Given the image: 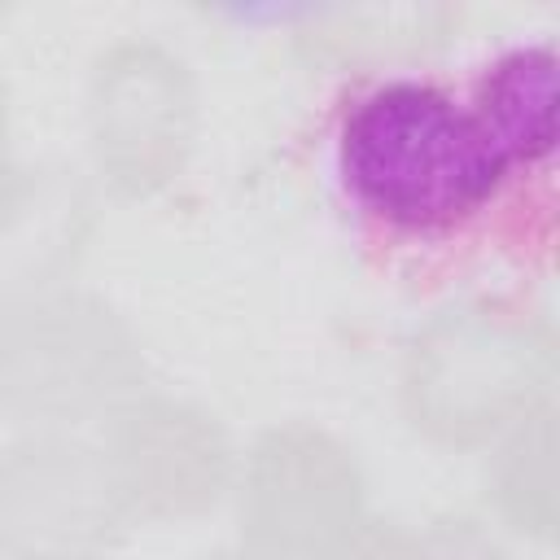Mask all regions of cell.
<instances>
[{"label":"cell","mask_w":560,"mask_h":560,"mask_svg":"<svg viewBox=\"0 0 560 560\" xmlns=\"http://www.w3.org/2000/svg\"><path fill=\"white\" fill-rule=\"evenodd\" d=\"M341 175L354 201L394 228H446L508 179L472 109L424 79L363 92L341 122Z\"/></svg>","instance_id":"cell-1"},{"label":"cell","mask_w":560,"mask_h":560,"mask_svg":"<svg viewBox=\"0 0 560 560\" xmlns=\"http://www.w3.org/2000/svg\"><path fill=\"white\" fill-rule=\"evenodd\" d=\"M556 332L512 302H455L429 315L402 354V407L438 446H490L547 407Z\"/></svg>","instance_id":"cell-2"},{"label":"cell","mask_w":560,"mask_h":560,"mask_svg":"<svg viewBox=\"0 0 560 560\" xmlns=\"http://www.w3.org/2000/svg\"><path fill=\"white\" fill-rule=\"evenodd\" d=\"M144 385V354L127 319L79 289H18L0 302V411L61 433L105 420Z\"/></svg>","instance_id":"cell-3"},{"label":"cell","mask_w":560,"mask_h":560,"mask_svg":"<svg viewBox=\"0 0 560 560\" xmlns=\"http://www.w3.org/2000/svg\"><path fill=\"white\" fill-rule=\"evenodd\" d=\"M236 521L249 556L315 560L363 521V472L332 433L276 424L245 455Z\"/></svg>","instance_id":"cell-4"},{"label":"cell","mask_w":560,"mask_h":560,"mask_svg":"<svg viewBox=\"0 0 560 560\" xmlns=\"http://www.w3.org/2000/svg\"><path fill=\"white\" fill-rule=\"evenodd\" d=\"M88 140L96 171L127 197L166 188L197 140L188 66L149 39L114 44L88 83Z\"/></svg>","instance_id":"cell-5"},{"label":"cell","mask_w":560,"mask_h":560,"mask_svg":"<svg viewBox=\"0 0 560 560\" xmlns=\"http://www.w3.org/2000/svg\"><path fill=\"white\" fill-rule=\"evenodd\" d=\"M131 529L101 446L70 433H31L0 455V551L101 556Z\"/></svg>","instance_id":"cell-6"},{"label":"cell","mask_w":560,"mask_h":560,"mask_svg":"<svg viewBox=\"0 0 560 560\" xmlns=\"http://www.w3.org/2000/svg\"><path fill=\"white\" fill-rule=\"evenodd\" d=\"M101 455L131 525L206 516L236 472L232 442L206 407L144 389L105 416Z\"/></svg>","instance_id":"cell-7"},{"label":"cell","mask_w":560,"mask_h":560,"mask_svg":"<svg viewBox=\"0 0 560 560\" xmlns=\"http://www.w3.org/2000/svg\"><path fill=\"white\" fill-rule=\"evenodd\" d=\"M499 166L529 171L556 144V52L551 44L512 48L481 70L468 101Z\"/></svg>","instance_id":"cell-8"},{"label":"cell","mask_w":560,"mask_h":560,"mask_svg":"<svg viewBox=\"0 0 560 560\" xmlns=\"http://www.w3.org/2000/svg\"><path fill=\"white\" fill-rule=\"evenodd\" d=\"M551 455H556V416L551 407H538L529 420H521L512 433L499 438V451L490 455L486 468V494L494 512L547 542L556 529V477H551Z\"/></svg>","instance_id":"cell-9"},{"label":"cell","mask_w":560,"mask_h":560,"mask_svg":"<svg viewBox=\"0 0 560 560\" xmlns=\"http://www.w3.org/2000/svg\"><path fill=\"white\" fill-rule=\"evenodd\" d=\"M315 560H424L420 538L394 521H359L350 534H341L332 547H324Z\"/></svg>","instance_id":"cell-10"},{"label":"cell","mask_w":560,"mask_h":560,"mask_svg":"<svg viewBox=\"0 0 560 560\" xmlns=\"http://www.w3.org/2000/svg\"><path fill=\"white\" fill-rule=\"evenodd\" d=\"M420 551L424 560H516L503 542H494L472 521H438L420 538Z\"/></svg>","instance_id":"cell-11"},{"label":"cell","mask_w":560,"mask_h":560,"mask_svg":"<svg viewBox=\"0 0 560 560\" xmlns=\"http://www.w3.org/2000/svg\"><path fill=\"white\" fill-rule=\"evenodd\" d=\"M26 206V175L13 162V136H9V88L0 79V228Z\"/></svg>","instance_id":"cell-12"},{"label":"cell","mask_w":560,"mask_h":560,"mask_svg":"<svg viewBox=\"0 0 560 560\" xmlns=\"http://www.w3.org/2000/svg\"><path fill=\"white\" fill-rule=\"evenodd\" d=\"M197 560H258V556H249L245 547H223V551H210V556H197Z\"/></svg>","instance_id":"cell-13"},{"label":"cell","mask_w":560,"mask_h":560,"mask_svg":"<svg viewBox=\"0 0 560 560\" xmlns=\"http://www.w3.org/2000/svg\"><path fill=\"white\" fill-rule=\"evenodd\" d=\"M31 560H105V556H31Z\"/></svg>","instance_id":"cell-14"}]
</instances>
